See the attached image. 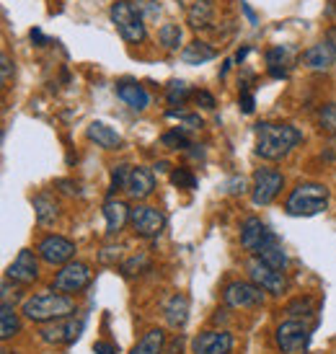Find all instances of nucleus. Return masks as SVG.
I'll use <instances>...</instances> for the list:
<instances>
[{
    "label": "nucleus",
    "instance_id": "34",
    "mask_svg": "<svg viewBox=\"0 0 336 354\" xmlns=\"http://www.w3.org/2000/svg\"><path fill=\"white\" fill-rule=\"evenodd\" d=\"M163 145H168L171 150H187V148H192V142H189L184 127L174 129V132H166V135H163Z\"/></svg>",
    "mask_w": 336,
    "mask_h": 354
},
{
    "label": "nucleus",
    "instance_id": "12",
    "mask_svg": "<svg viewBox=\"0 0 336 354\" xmlns=\"http://www.w3.org/2000/svg\"><path fill=\"white\" fill-rule=\"evenodd\" d=\"M37 254H39V259L41 261H47V264L65 266V264H70L73 256H75V243L65 236H47L39 241Z\"/></svg>",
    "mask_w": 336,
    "mask_h": 354
},
{
    "label": "nucleus",
    "instance_id": "17",
    "mask_svg": "<svg viewBox=\"0 0 336 354\" xmlns=\"http://www.w3.org/2000/svg\"><path fill=\"white\" fill-rule=\"evenodd\" d=\"M127 197L129 199H148L153 192H156V174L145 166H135L132 168V174H129V181H127Z\"/></svg>",
    "mask_w": 336,
    "mask_h": 354
},
{
    "label": "nucleus",
    "instance_id": "38",
    "mask_svg": "<svg viewBox=\"0 0 336 354\" xmlns=\"http://www.w3.org/2000/svg\"><path fill=\"white\" fill-rule=\"evenodd\" d=\"M241 109H243V114H254V109H256V101H254V96L248 91L241 93Z\"/></svg>",
    "mask_w": 336,
    "mask_h": 354
},
{
    "label": "nucleus",
    "instance_id": "42",
    "mask_svg": "<svg viewBox=\"0 0 336 354\" xmlns=\"http://www.w3.org/2000/svg\"><path fill=\"white\" fill-rule=\"evenodd\" d=\"M93 352L96 354H117L119 349L114 344H109V342H96V344H93Z\"/></svg>",
    "mask_w": 336,
    "mask_h": 354
},
{
    "label": "nucleus",
    "instance_id": "35",
    "mask_svg": "<svg viewBox=\"0 0 336 354\" xmlns=\"http://www.w3.org/2000/svg\"><path fill=\"white\" fill-rule=\"evenodd\" d=\"M189 96V86L184 83V80H174V83H168L166 88V99L171 106H176V104H181V101Z\"/></svg>",
    "mask_w": 336,
    "mask_h": 354
},
{
    "label": "nucleus",
    "instance_id": "46",
    "mask_svg": "<svg viewBox=\"0 0 336 354\" xmlns=\"http://www.w3.org/2000/svg\"><path fill=\"white\" fill-rule=\"evenodd\" d=\"M326 41H331L336 47V26H328V31H326Z\"/></svg>",
    "mask_w": 336,
    "mask_h": 354
},
{
    "label": "nucleus",
    "instance_id": "23",
    "mask_svg": "<svg viewBox=\"0 0 336 354\" xmlns=\"http://www.w3.org/2000/svg\"><path fill=\"white\" fill-rule=\"evenodd\" d=\"M215 19V3L212 0H194L189 8V26L192 29H209Z\"/></svg>",
    "mask_w": 336,
    "mask_h": 354
},
{
    "label": "nucleus",
    "instance_id": "18",
    "mask_svg": "<svg viewBox=\"0 0 336 354\" xmlns=\"http://www.w3.org/2000/svg\"><path fill=\"white\" fill-rule=\"evenodd\" d=\"M117 96L124 101L129 109H135V111H145V109L150 106V93L142 88L140 83H135V80H119Z\"/></svg>",
    "mask_w": 336,
    "mask_h": 354
},
{
    "label": "nucleus",
    "instance_id": "19",
    "mask_svg": "<svg viewBox=\"0 0 336 354\" xmlns=\"http://www.w3.org/2000/svg\"><path fill=\"white\" fill-rule=\"evenodd\" d=\"M163 315H166V324L171 328H184L189 321V297L184 292H176V295H171L163 303Z\"/></svg>",
    "mask_w": 336,
    "mask_h": 354
},
{
    "label": "nucleus",
    "instance_id": "20",
    "mask_svg": "<svg viewBox=\"0 0 336 354\" xmlns=\"http://www.w3.org/2000/svg\"><path fill=\"white\" fill-rule=\"evenodd\" d=\"M129 209L122 199H106L104 202V220H106V233L109 236H117L122 227L129 223Z\"/></svg>",
    "mask_w": 336,
    "mask_h": 354
},
{
    "label": "nucleus",
    "instance_id": "14",
    "mask_svg": "<svg viewBox=\"0 0 336 354\" xmlns=\"http://www.w3.org/2000/svg\"><path fill=\"white\" fill-rule=\"evenodd\" d=\"M194 354H230L233 352V334L230 331H202L192 342Z\"/></svg>",
    "mask_w": 336,
    "mask_h": 354
},
{
    "label": "nucleus",
    "instance_id": "21",
    "mask_svg": "<svg viewBox=\"0 0 336 354\" xmlns=\"http://www.w3.org/2000/svg\"><path fill=\"white\" fill-rule=\"evenodd\" d=\"M86 135H88L91 142H96V145L104 148V150H119L122 148V135H119L114 127L104 124V122H91L88 129H86Z\"/></svg>",
    "mask_w": 336,
    "mask_h": 354
},
{
    "label": "nucleus",
    "instance_id": "2",
    "mask_svg": "<svg viewBox=\"0 0 336 354\" xmlns=\"http://www.w3.org/2000/svg\"><path fill=\"white\" fill-rule=\"evenodd\" d=\"M21 313L34 324H52L59 318L75 315V300L62 292H41V295L26 297L21 305Z\"/></svg>",
    "mask_w": 336,
    "mask_h": 354
},
{
    "label": "nucleus",
    "instance_id": "37",
    "mask_svg": "<svg viewBox=\"0 0 336 354\" xmlns=\"http://www.w3.org/2000/svg\"><path fill=\"white\" fill-rule=\"evenodd\" d=\"M166 117L168 119H181V122L187 124V129H199V127H202V119H199V114H187V111H176V109H168Z\"/></svg>",
    "mask_w": 336,
    "mask_h": 354
},
{
    "label": "nucleus",
    "instance_id": "8",
    "mask_svg": "<svg viewBox=\"0 0 336 354\" xmlns=\"http://www.w3.org/2000/svg\"><path fill=\"white\" fill-rule=\"evenodd\" d=\"M91 285V269L83 261H70V264L59 266V272L55 274L52 290L62 292V295H75L83 292Z\"/></svg>",
    "mask_w": 336,
    "mask_h": 354
},
{
    "label": "nucleus",
    "instance_id": "41",
    "mask_svg": "<svg viewBox=\"0 0 336 354\" xmlns=\"http://www.w3.org/2000/svg\"><path fill=\"white\" fill-rule=\"evenodd\" d=\"M181 346H184V336L178 334L166 344V354H181Z\"/></svg>",
    "mask_w": 336,
    "mask_h": 354
},
{
    "label": "nucleus",
    "instance_id": "39",
    "mask_svg": "<svg viewBox=\"0 0 336 354\" xmlns=\"http://www.w3.org/2000/svg\"><path fill=\"white\" fill-rule=\"evenodd\" d=\"M0 65H3V86H8L10 75H13V65H10V57L6 52H3V57H0Z\"/></svg>",
    "mask_w": 336,
    "mask_h": 354
},
{
    "label": "nucleus",
    "instance_id": "15",
    "mask_svg": "<svg viewBox=\"0 0 336 354\" xmlns=\"http://www.w3.org/2000/svg\"><path fill=\"white\" fill-rule=\"evenodd\" d=\"M6 277L13 279L16 285H31V282H37L39 279V266H37L34 251H29V248L19 251V256L13 259V264L8 266Z\"/></svg>",
    "mask_w": 336,
    "mask_h": 354
},
{
    "label": "nucleus",
    "instance_id": "27",
    "mask_svg": "<svg viewBox=\"0 0 336 354\" xmlns=\"http://www.w3.org/2000/svg\"><path fill=\"white\" fill-rule=\"evenodd\" d=\"M21 331V318L16 313V308L10 303H3L0 308V339L8 342L10 336H16Z\"/></svg>",
    "mask_w": 336,
    "mask_h": 354
},
{
    "label": "nucleus",
    "instance_id": "11",
    "mask_svg": "<svg viewBox=\"0 0 336 354\" xmlns=\"http://www.w3.org/2000/svg\"><path fill=\"white\" fill-rule=\"evenodd\" d=\"M86 326V315L75 324V315L70 318H59V321H52V324H44L39 328V339L44 344H70L75 342Z\"/></svg>",
    "mask_w": 336,
    "mask_h": 354
},
{
    "label": "nucleus",
    "instance_id": "7",
    "mask_svg": "<svg viewBox=\"0 0 336 354\" xmlns=\"http://www.w3.org/2000/svg\"><path fill=\"white\" fill-rule=\"evenodd\" d=\"M285 187V176L274 168H256L254 171V187H251V199L256 207L272 205L277 194Z\"/></svg>",
    "mask_w": 336,
    "mask_h": 354
},
{
    "label": "nucleus",
    "instance_id": "26",
    "mask_svg": "<svg viewBox=\"0 0 336 354\" xmlns=\"http://www.w3.org/2000/svg\"><path fill=\"white\" fill-rule=\"evenodd\" d=\"M34 212H37V223L39 225H52L59 215V207L50 194H37L34 197Z\"/></svg>",
    "mask_w": 336,
    "mask_h": 354
},
{
    "label": "nucleus",
    "instance_id": "33",
    "mask_svg": "<svg viewBox=\"0 0 336 354\" xmlns=\"http://www.w3.org/2000/svg\"><path fill=\"white\" fill-rule=\"evenodd\" d=\"M171 184L178 189H194L197 187V176L189 168H174L171 171Z\"/></svg>",
    "mask_w": 336,
    "mask_h": 354
},
{
    "label": "nucleus",
    "instance_id": "40",
    "mask_svg": "<svg viewBox=\"0 0 336 354\" xmlns=\"http://www.w3.org/2000/svg\"><path fill=\"white\" fill-rule=\"evenodd\" d=\"M197 104L202 109H215V96H212V93H207V91H199V93H197Z\"/></svg>",
    "mask_w": 336,
    "mask_h": 354
},
{
    "label": "nucleus",
    "instance_id": "1",
    "mask_svg": "<svg viewBox=\"0 0 336 354\" xmlns=\"http://www.w3.org/2000/svg\"><path fill=\"white\" fill-rule=\"evenodd\" d=\"M254 132H256V156L264 160H282L303 142V132L295 124L259 122Z\"/></svg>",
    "mask_w": 336,
    "mask_h": 354
},
{
    "label": "nucleus",
    "instance_id": "31",
    "mask_svg": "<svg viewBox=\"0 0 336 354\" xmlns=\"http://www.w3.org/2000/svg\"><path fill=\"white\" fill-rule=\"evenodd\" d=\"M135 3V8H138V13L145 19V24H156L160 16V6L158 0H132Z\"/></svg>",
    "mask_w": 336,
    "mask_h": 354
},
{
    "label": "nucleus",
    "instance_id": "32",
    "mask_svg": "<svg viewBox=\"0 0 336 354\" xmlns=\"http://www.w3.org/2000/svg\"><path fill=\"white\" fill-rule=\"evenodd\" d=\"M129 174H132V166L127 163H119V166L111 168V189L109 192H124L127 189V181H129Z\"/></svg>",
    "mask_w": 336,
    "mask_h": 354
},
{
    "label": "nucleus",
    "instance_id": "25",
    "mask_svg": "<svg viewBox=\"0 0 336 354\" xmlns=\"http://www.w3.org/2000/svg\"><path fill=\"white\" fill-rule=\"evenodd\" d=\"M290 57L292 50L290 47H274L267 52V68L272 78H287V68H290Z\"/></svg>",
    "mask_w": 336,
    "mask_h": 354
},
{
    "label": "nucleus",
    "instance_id": "45",
    "mask_svg": "<svg viewBox=\"0 0 336 354\" xmlns=\"http://www.w3.org/2000/svg\"><path fill=\"white\" fill-rule=\"evenodd\" d=\"M241 8H243V13H246V16H248V21H251V24H256V16H254V10L248 8L246 3H241Z\"/></svg>",
    "mask_w": 336,
    "mask_h": 354
},
{
    "label": "nucleus",
    "instance_id": "9",
    "mask_svg": "<svg viewBox=\"0 0 336 354\" xmlns=\"http://www.w3.org/2000/svg\"><path fill=\"white\" fill-rule=\"evenodd\" d=\"M274 339H277V346L282 349V354H297L303 352L310 342V326L300 318H290V321L277 326Z\"/></svg>",
    "mask_w": 336,
    "mask_h": 354
},
{
    "label": "nucleus",
    "instance_id": "36",
    "mask_svg": "<svg viewBox=\"0 0 336 354\" xmlns=\"http://www.w3.org/2000/svg\"><path fill=\"white\" fill-rule=\"evenodd\" d=\"M285 310L290 315H303V318H306V315L313 313V300H310V297H297V300H292V303L287 305Z\"/></svg>",
    "mask_w": 336,
    "mask_h": 354
},
{
    "label": "nucleus",
    "instance_id": "3",
    "mask_svg": "<svg viewBox=\"0 0 336 354\" xmlns=\"http://www.w3.org/2000/svg\"><path fill=\"white\" fill-rule=\"evenodd\" d=\"M328 207V189L324 184L308 181V184H297L290 194H287L285 209L292 217H313L321 215Z\"/></svg>",
    "mask_w": 336,
    "mask_h": 354
},
{
    "label": "nucleus",
    "instance_id": "29",
    "mask_svg": "<svg viewBox=\"0 0 336 354\" xmlns=\"http://www.w3.org/2000/svg\"><path fill=\"white\" fill-rule=\"evenodd\" d=\"M181 37H184V34H181V26H178V24H163L158 29V41L166 52H178Z\"/></svg>",
    "mask_w": 336,
    "mask_h": 354
},
{
    "label": "nucleus",
    "instance_id": "44",
    "mask_svg": "<svg viewBox=\"0 0 336 354\" xmlns=\"http://www.w3.org/2000/svg\"><path fill=\"white\" fill-rule=\"evenodd\" d=\"M31 41H37L39 47H44V44H47V37L41 34V29H31Z\"/></svg>",
    "mask_w": 336,
    "mask_h": 354
},
{
    "label": "nucleus",
    "instance_id": "48",
    "mask_svg": "<svg viewBox=\"0 0 336 354\" xmlns=\"http://www.w3.org/2000/svg\"><path fill=\"white\" fill-rule=\"evenodd\" d=\"M3 354H10V352H3Z\"/></svg>",
    "mask_w": 336,
    "mask_h": 354
},
{
    "label": "nucleus",
    "instance_id": "22",
    "mask_svg": "<svg viewBox=\"0 0 336 354\" xmlns=\"http://www.w3.org/2000/svg\"><path fill=\"white\" fill-rule=\"evenodd\" d=\"M181 62L184 65H205V62H209V59H215L218 57V52H215V47H209L207 41H202V39H194V41H189L187 47L181 50Z\"/></svg>",
    "mask_w": 336,
    "mask_h": 354
},
{
    "label": "nucleus",
    "instance_id": "28",
    "mask_svg": "<svg viewBox=\"0 0 336 354\" xmlns=\"http://www.w3.org/2000/svg\"><path fill=\"white\" fill-rule=\"evenodd\" d=\"M261 261H267L269 266H274V269H279V272H285L287 269V254L285 248H282V243H279V238H274L269 246L261 248V254H256Z\"/></svg>",
    "mask_w": 336,
    "mask_h": 354
},
{
    "label": "nucleus",
    "instance_id": "30",
    "mask_svg": "<svg viewBox=\"0 0 336 354\" xmlns=\"http://www.w3.org/2000/svg\"><path fill=\"white\" fill-rule=\"evenodd\" d=\"M318 127L324 129L328 138L336 135V101L321 106V111H318Z\"/></svg>",
    "mask_w": 336,
    "mask_h": 354
},
{
    "label": "nucleus",
    "instance_id": "43",
    "mask_svg": "<svg viewBox=\"0 0 336 354\" xmlns=\"http://www.w3.org/2000/svg\"><path fill=\"white\" fill-rule=\"evenodd\" d=\"M324 158H326V160H331V163H336V135H334V138H328L326 148H324Z\"/></svg>",
    "mask_w": 336,
    "mask_h": 354
},
{
    "label": "nucleus",
    "instance_id": "16",
    "mask_svg": "<svg viewBox=\"0 0 336 354\" xmlns=\"http://www.w3.org/2000/svg\"><path fill=\"white\" fill-rule=\"evenodd\" d=\"M303 68L308 70H331L336 65V47L331 41H318L310 44L303 55H300Z\"/></svg>",
    "mask_w": 336,
    "mask_h": 354
},
{
    "label": "nucleus",
    "instance_id": "5",
    "mask_svg": "<svg viewBox=\"0 0 336 354\" xmlns=\"http://www.w3.org/2000/svg\"><path fill=\"white\" fill-rule=\"evenodd\" d=\"M246 269H248L251 282L259 285L264 292H269V295H282V292L287 290L285 272H279V269H274V266H269L267 261H261L259 256H251V259H248Z\"/></svg>",
    "mask_w": 336,
    "mask_h": 354
},
{
    "label": "nucleus",
    "instance_id": "10",
    "mask_svg": "<svg viewBox=\"0 0 336 354\" xmlns=\"http://www.w3.org/2000/svg\"><path fill=\"white\" fill-rule=\"evenodd\" d=\"M129 223L135 227V233L140 238H158L166 227V215L160 212L158 207L150 205H138L129 212Z\"/></svg>",
    "mask_w": 336,
    "mask_h": 354
},
{
    "label": "nucleus",
    "instance_id": "6",
    "mask_svg": "<svg viewBox=\"0 0 336 354\" xmlns=\"http://www.w3.org/2000/svg\"><path fill=\"white\" fill-rule=\"evenodd\" d=\"M223 303L230 310H251V308H259L264 305V290L254 282H230V285L223 290Z\"/></svg>",
    "mask_w": 336,
    "mask_h": 354
},
{
    "label": "nucleus",
    "instance_id": "47",
    "mask_svg": "<svg viewBox=\"0 0 336 354\" xmlns=\"http://www.w3.org/2000/svg\"><path fill=\"white\" fill-rule=\"evenodd\" d=\"M168 168H171V166H168L166 160H160V163H156V171H168Z\"/></svg>",
    "mask_w": 336,
    "mask_h": 354
},
{
    "label": "nucleus",
    "instance_id": "4",
    "mask_svg": "<svg viewBox=\"0 0 336 354\" xmlns=\"http://www.w3.org/2000/svg\"><path fill=\"white\" fill-rule=\"evenodd\" d=\"M111 24L117 26L119 37L127 41V44H140L148 37V29H145V19L138 13L135 3L132 0H114L109 8Z\"/></svg>",
    "mask_w": 336,
    "mask_h": 354
},
{
    "label": "nucleus",
    "instance_id": "24",
    "mask_svg": "<svg viewBox=\"0 0 336 354\" xmlns=\"http://www.w3.org/2000/svg\"><path fill=\"white\" fill-rule=\"evenodd\" d=\"M166 334L163 328H150L138 344L129 349V354H166Z\"/></svg>",
    "mask_w": 336,
    "mask_h": 354
},
{
    "label": "nucleus",
    "instance_id": "13",
    "mask_svg": "<svg viewBox=\"0 0 336 354\" xmlns=\"http://www.w3.org/2000/svg\"><path fill=\"white\" fill-rule=\"evenodd\" d=\"M274 233L267 227V223H261L259 217H246L241 225V246L246 248L251 256L261 254V248L269 246L274 241Z\"/></svg>",
    "mask_w": 336,
    "mask_h": 354
}]
</instances>
